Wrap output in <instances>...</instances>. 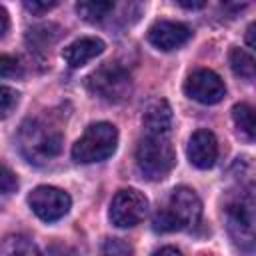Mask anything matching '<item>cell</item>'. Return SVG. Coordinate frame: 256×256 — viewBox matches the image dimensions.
I'll list each match as a JSON object with an SVG mask.
<instances>
[{
    "label": "cell",
    "mask_w": 256,
    "mask_h": 256,
    "mask_svg": "<svg viewBox=\"0 0 256 256\" xmlns=\"http://www.w3.org/2000/svg\"><path fill=\"white\" fill-rule=\"evenodd\" d=\"M202 216V202L198 194L188 186H178L172 190L168 204L156 210L152 218V228L156 232H176L184 228H194Z\"/></svg>",
    "instance_id": "1"
},
{
    "label": "cell",
    "mask_w": 256,
    "mask_h": 256,
    "mask_svg": "<svg viewBox=\"0 0 256 256\" xmlns=\"http://www.w3.org/2000/svg\"><path fill=\"white\" fill-rule=\"evenodd\" d=\"M18 144L28 162L44 164L60 154L62 136L52 126L40 120H26L18 132Z\"/></svg>",
    "instance_id": "2"
},
{
    "label": "cell",
    "mask_w": 256,
    "mask_h": 256,
    "mask_svg": "<svg viewBox=\"0 0 256 256\" xmlns=\"http://www.w3.org/2000/svg\"><path fill=\"white\" fill-rule=\"evenodd\" d=\"M136 164L144 178L162 180L176 164V152L168 136L146 134L136 146Z\"/></svg>",
    "instance_id": "3"
},
{
    "label": "cell",
    "mask_w": 256,
    "mask_h": 256,
    "mask_svg": "<svg viewBox=\"0 0 256 256\" xmlns=\"http://www.w3.org/2000/svg\"><path fill=\"white\" fill-rule=\"evenodd\" d=\"M118 144V130L110 122H94L72 146V158L80 164H94L110 158Z\"/></svg>",
    "instance_id": "4"
},
{
    "label": "cell",
    "mask_w": 256,
    "mask_h": 256,
    "mask_svg": "<svg viewBox=\"0 0 256 256\" xmlns=\"http://www.w3.org/2000/svg\"><path fill=\"white\" fill-rule=\"evenodd\" d=\"M86 88L106 102H122L132 92V80L122 66L106 62L86 76Z\"/></svg>",
    "instance_id": "5"
},
{
    "label": "cell",
    "mask_w": 256,
    "mask_h": 256,
    "mask_svg": "<svg viewBox=\"0 0 256 256\" xmlns=\"http://www.w3.org/2000/svg\"><path fill=\"white\" fill-rule=\"evenodd\" d=\"M148 212V200L134 188H122L110 202V220L118 228H130L144 220Z\"/></svg>",
    "instance_id": "6"
},
{
    "label": "cell",
    "mask_w": 256,
    "mask_h": 256,
    "mask_svg": "<svg viewBox=\"0 0 256 256\" xmlns=\"http://www.w3.org/2000/svg\"><path fill=\"white\" fill-rule=\"evenodd\" d=\"M28 204L32 212L44 222H56L70 210V196L56 186H38L30 192Z\"/></svg>",
    "instance_id": "7"
},
{
    "label": "cell",
    "mask_w": 256,
    "mask_h": 256,
    "mask_svg": "<svg viewBox=\"0 0 256 256\" xmlns=\"http://www.w3.org/2000/svg\"><path fill=\"white\" fill-rule=\"evenodd\" d=\"M184 92L200 102V104H216L224 98L226 94V86L222 82V78L214 72V70H208V68H200V70H194L186 82H184Z\"/></svg>",
    "instance_id": "8"
},
{
    "label": "cell",
    "mask_w": 256,
    "mask_h": 256,
    "mask_svg": "<svg viewBox=\"0 0 256 256\" xmlns=\"http://www.w3.org/2000/svg\"><path fill=\"white\" fill-rule=\"evenodd\" d=\"M226 228H228L232 242L240 250H244V252L256 250V228H254L250 212L244 204L238 202V204H230L226 208Z\"/></svg>",
    "instance_id": "9"
},
{
    "label": "cell",
    "mask_w": 256,
    "mask_h": 256,
    "mask_svg": "<svg viewBox=\"0 0 256 256\" xmlns=\"http://www.w3.org/2000/svg\"><path fill=\"white\" fill-rule=\"evenodd\" d=\"M190 38H192V30L182 22L160 20V22H154L148 30V42L162 52L176 50L184 46Z\"/></svg>",
    "instance_id": "10"
},
{
    "label": "cell",
    "mask_w": 256,
    "mask_h": 256,
    "mask_svg": "<svg viewBox=\"0 0 256 256\" xmlns=\"http://www.w3.org/2000/svg\"><path fill=\"white\" fill-rule=\"evenodd\" d=\"M218 158V140L210 130H196L188 140V160L200 168L208 170L216 164Z\"/></svg>",
    "instance_id": "11"
},
{
    "label": "cell",
    "mask_w": 256,
    "mask_h": 256,
    "mask_svg": "<svg viewBox=\"0 0 256 256\" xmlns=\"http://www.w3.org/2000/svg\"><path fill=\"white\" fill-rule=\"evenodd\" d=\"M142 122L146 128V134L156 136H168L172 128V108L164 98H154L146 104Z\"/></svg>",
    "instance_id": "12"
},
{
    "label": "cell",
    "mask_w": 256,
    "mask_h": 256,
    "mask_svg": "<svg viewBox=\"0 0 256 256\" xmlns=\"http://www.w3.org/2000/svg\"><path fill=\"white\" fill-rule=\"evenodd\" d=\"M106 44L100 40V38H94V36H84V38H78L74 40L72 44H68L64 50H62V58L66 60V64L70 68H80L84 66L86 62H90L92 58L100 56L104 52Z\"/></svg>",
    "instance_id": "13"
},
{
    "label": "cell",
    "mask_w": 256,
    "mask_h": 256,
    "mask_svg": "<svg viewBox=\"0 0 256 256\" xmlns=\"http://www.w3.org/2000/svg\"><path fill=\"white\" fill-rule=\"evenodd\" d=\"M60 38V28L56 24H40L26 32V42L34 52H46Z\"/></svg>",
    "instance_id": "14"
},
{
    "label": "cell",
    "mask_w": 256,
    "mask_h": 256,
    "mask_svg": "<svg viewBox=\"0 0 256 256\" xmlns=\"http://www.w3.org/2000/svg\"><path fill=\"white\" fill-rule=\"evenodd\" d=\"M232 120L244 138L256 142V106L246 104V102L236 104L232 108Z\"/></svg>",
    "instance_id": "15"
},
{
    "label": "cell",
    "mask_w": 256,
    "mask_h": 256,
    "mask_svg": "<svg viewBox=\"0 0 256 256\" xmlns=\"http://www.w3.org/2000/svg\"><path fill=\"white\" fill-rule=\"evenodd\" d=\"M2 256H42V252L28 236L12 234L2 242Z\"/></svg>",
    "instance_id": "16"
},
{
    "label": "cell",
    "mask_w": 256,
    "mask_h": 256,
    "mask_svg": "<svg viewBox=\"0 0 256 256\" xmlns=\"http://www.w3.org/2000/svg\"><path fill=\"white\" fill-rule=\"evenodd\" d=\"M230 68L240 78H254L256 76V58L242 48H232L230 50Z\"/></svg>",
    "instance_id": "17"
},
{
    "label": "cell",
    "mask_w": 256,
    "mask_h": 256,
    "mask_svg": "<svg viewBox=\"0 0 256 256\" xmlns=\"http://www.w3.org/2000/svg\"><path fill=\"white\" fill-rule=\"evenodd\" d=\"M112 10H114V2H104V0H84L76 4V12L86 22H100Z\"/></svg>",
    "instance_id": "18"
},
{
    "label": "cell",
    "mask_w": 256,
    "mask_h": 256,
    "mask_svg": "<svg viewBox=\"0 0 256 256\" xmlns=\"http://www.w3.org/2000/svg\"><path fill=\"white\" fill-rule=\"evenodd\" d=\"M100 256H132V246L120 238H108L102 244Z\"/></svg>",
    "instance_id": "19"
},
{
    "label": "cell",
    "mask_w": 256,
    "mask_h": 256,
    "mask_svg": "<svg viewBox=\"0 0 256 256\" xmlns=\"http://www.w3.org/2000/svg\"><path fill=\"white\" fill-rule=\"evenodd\" d=\"M18 96L20 94L16 90L8 88V86H2L0 88V110H2V118H6L14 110V106L18 104Z\"/></svg>",
    "instance_id": "20"
},
{
    "label": "cell",
    "mask_w": 256,
    "mask_h": 256,
    "mask_svg": "<svg viewBox=\"0 0 256 256\" xmlns=\"http://www.w3.org/2000/svg\"><path fill=\"white\" fill-rule=\"evenodd\" d=\"M0 74H2V78H12V76L16 78V76H22V64H20L16 58L4 54V56L0 58Z\"/></svg>",
    "instance_id": "21"
},
{
    "label": "cell",
    "mask_w": 256,
    "mask_h": 256,
    "mask_svg": "<svg viewBox=\"0 0 256 256\" xmlns=\"http://www.w3.org/2000/svg\"><path fill=\"white\" fill-rule=\"evenodd\" d=\"M16 188H18L16 176L12 174V170L8 166H2V176H0V190H2V194L8 196V194L16 192Z\"/></svg>",
    "instance_id": "22"
},
{
    "label": "cell",
    "mask_w": 256,
    "mask_h": 256,
    "mask_svg": "<svg viewBox=\"0 0 256 256\" xmlns=\"http://www.w3.org/2000/svg\"><path fill=\"white\" fill-rule=\"evenodd\" d=\"M54 6H56V2H40V0H26L24 2V8L30 10L32 14H44Z\"/></svg>",
    "instance_id": "23"
},
{
    "label": "cell",
    "mask_w": 256,
    "mask_h": 256,
    "mask_svg": "<svg viewBox=\"0 0 256 256\" xmlns=\"http://www.w3.org/2000/svg\"><path fill=\"white\" fill-rule=\"evenodd\" d=\"M246 44L256 50V22H252L246 30Z\"/></svg>",
    "instance_id": "24"
},
{
    "label": "cell",
    "mask_w": 256,
    "mask_h": 256,
    "mask_svg": "<svg viewBox=\"0 0 256 256\" xmlns=\"http://www.w3.org/2000/svg\"><path fill=\"white\" fill-rule=\"evenodd\" d=\"M8 24H10V20H8V12H6V8L0 6V36H4V34L8 32Z\"/></svg>",
    "instance_id": "25"
},
{
    "label": "cell",
    "mask_w": 256,
    "mask_h": 256,
    "mask_svg": "<svg viewBox=\"0 0 256 256\" xmlns=\"http://www.w3.org/2000/svg\"><path fill=\"white\" fill-rule=\"evenodd\" d=\"M152 256H182V254H180V250H176V248H172V246H164V248L156 250Z\"/></svg>",
    "instance_id": "26"
},
{
    "label": "cell",
    "mask_w": 256,
    "mask_h": 256,
    "mask_svg": "<svg viewBox=\"0 0 256 256\" xmlns=\"http://www.w3.org/2000/svg\"><path fill=\"white\" fill-rule=\"evenodd\" d=\"M180 6H184V8H202L204 2H180Z\"/></svg>",
    "instance_id": "27"
}]
</instances>
